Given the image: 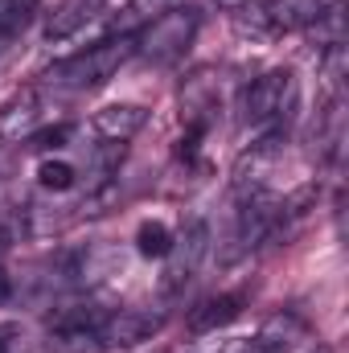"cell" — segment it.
<instances>
[{
	"label": "cell",
	"mask_w": 349,
	"mask_h": 353,
	"mask_svg": "<svg viewBox=\"0 0 349 353\" xmlns=\"http://www.w3.org/2000/svg\"><path fill=\"white\" fill-rule=\"evenodd\" d=\"M136 54V33H119V37H107L99 46H90L83 54L58 62L50 74H46V87L58 90V94H83V90H94L103 83L115 79V70Z\"/></svg>",
	"instance_id": "6da1fadb"
},
{
	"label": "cell",
	"mask_w": 349,
	"mask_h": 353,
	"mask_svg": "<svg viewBox=\"0 0 349 353\" xmlns=\"http://www.w3.org/2000/svg\"><path fill=\"white\" fill-rule=\"evenodd\" d=\"M296 74L288 66L259 74L251 87L243 90V123L259 136V140H279L292 111H296Z\"/></svg>",
	"instance_id": "7a4b0ae2"
},
{
	"label": "cell",
	"mask_w": 349,
	"mask_h": 353,
	"mask_svg": "<svg viewBox=\"0 0 349 353\" xmlns=\"http://www.w3.org/2000/svg\"><path fill=\"white\" fill-rule=\"evenodd\" d=\"M197 29H201V12L177 4L173 12H165V17L148 21L144 29H136V54H144V58L157 62V66H169V62H177V58L189 54Z\"/></svg>",
	"instance_id": "3957f363"
},
{
	"label": "cell",
	"mask_w": 349,
	"mask_h": 353,
	"mask_svg": "<svg viewBox=\"0 0 349 353\" xmlns=\"http://www.w3.org/2000/svg\"><path fill=\"white\" fill-rule=\"evenodd\" d=\"M206 251H210V226H206L201 218L185 222V226L173 234V247H169V255H165L161 288H165L169 296L185 292V283L197 275V267L206 263Z\"/></svg>",
	"instance_id": "277c9868"
},
{
	"label": "cell",
	"mask_w": 349,
	"mask_h": 353,
	"mask_svg": "<svg viewBox=\"0 0 349 353\" xmlns=\"http://www.w3.org/2000/svg\"><path fill=\"white\" fill-rule=\"evenodd\" d=\"M165 316L152 312V308H107L94 325L103 350H136L144 341H152L161 333Z\"/></svg>",
	"instance_id": "5b68a950"
},
{
	"label": "cell",
	"mask_w": 349,
	"mask_h": 353,
	"mask_svg": "<svg viewBox=\"0 0 349 353\" xmlns=\"http://www.w3.org/2000/svg\"><path fill=\"white\" fill-rule=\"evenodd\" d=\"M144 123H148V111L140 103H107L90 115V132L107 148H123L128 140H136L144 132Z\"/></svg>",
	"instance_id": "8992f818"
},
{
	"label": "cell",
	"mask_w": 349,
	"mask_h": 353,
	"mask_svg": "<svg viewBox=\"0 0 349 353\" xmlns=\"http://www.w3.org/2000/svg\"><path fill=\"white\" fill-rule=\"evenodd\" d=\"M41 90L37 87H25L17 90L4 107H0V144H21L29 136H37V123H41Z\"/></svg>",
	"instance_id": "52a82bcc"
},
{
	"label": "cell",
	"mask_w": 349,
	"mask_h": 353,
	"mask_svg": "<svg viewBox=\"0 0 349 353\" xmlns=\"http://www.w3.org/2000/svg\"><path fill=\"white\" fill-rule=\"evenodd\" d=\"M300 337H308L304 316H300V312H292V308H283V312H275V316H267V321H263L255 345H259L263 353H283V350H292Z\"/></svg>",
	"instance_id": "ba28073f"
},
{
	"label": "cell",
	"mask_w": 349,
	"mask_h": 353,
	"mask_svg": "<svg viewBox=\"0 0 349 353\" xmlns=\"http://www.w3.org/2000/svg\"><path fill=\"white\" fill-rule=\"evenodd\" d=\"M243 304H247V296H243V292L210 296V300H201V304L189 312V329H193V333H214V329L230 325V321L243 312Z\"/></svg>",
	"instance_id": "9c48e42d"
},
{
	"label": "cell",
	"mask_w": 349,
	"mask_h": 353,
	"mask_svg": "<svg viewBox=\"0 0 349 353\" xmlns=\"http://www.w3.org/2000/svg\"><path fill=\"white\" fill-rule=\"evenodd\" d=\"M317 12H321V0H267L259 8V21L271 33H283V29L312 25Z\"/></svg>",
	"instance_id": "30bf717a"
},
{
	"label": "cell",
	"mask_w": 349,
	"mask_h": 353,
	"mask_svg": "<svg viewBox=\"0 0 349 353\" xmlns=\"http://www.w3.org/2000/svg\"><path fill=\"white\" fill-rule=\"evenodd\" d=\"M107 0H62L54 12H50V25H46V37L50 41H62L70 33H79L83 25H90L99 12H103Z\"/></svg>",
	"instance_id": "8fae6325"
},
{
	"label": "cell",
	"mask_w": 349,
	"mask_h": 353,
	"mask_svg": "<svg viewBox=\"0 0 349 353\" xmlns=\"http://www.w3.org/2000/svg\"><path fill=\"white\" fill-rule=\"evenodd\" d=\"M177 4H181V0H128L123 12H119V33H136V29H144L148 21L173 12Z\"/></svg>",
	"instance_id": "7c38bea8"
},
{
	"label": "cell",
	"mask_w": 349,
	"mask_h": 353,
	"mask_svg": "<svg viewBox=\"0 0 349 353\" xmlns=\"http://www.w3.org/2000/svg\"><path fill=\"white\" fill-rule=\"evenodd\" d=\"M169 247H173V230H169L165 222H144V226L136 230V251H140L144 259H165Z\"/></svg>",
	"instance_id": "4fadbf2b"
},
{
	"label": "cell",
	"mask_w": 349,
	"mask_h": 353,
	"mask_svg": "<svg viewBox=\"0 0 349 353\" xmlns=\"http://www.w3.org/2000/svg\"><path fill=\"white\" fill-rule=\"evenodd\" d=\"M37 185L50 193H70L79 185V169L70 161H41L37 165Z\"/></svg>",
	"instance_id": "5bb4252c"
},
{
	"label": "cell",
	"mask_w": 349,
	"mask_h": 353,
	"mask_svg": "<svg viewBox=\"0 0 349 353\" xmlns=\"http://www.w3.org/2000/svg\"><path fill=\"white\" fill-rule=\"evenodd\" d=\"M37 4L41 0H0V37H12L17 29H25Z\"/></svg>",
	"instance_id": "9a60e30c"
},
{
	"label": "cell",
	"mask_w": 349,
	"mask_h": 353,
	"mask_svg": "<svg viewBox=\"0 0 349 353\" xmlns=\"http://www.w3.org/2000/svg\"><path fill=\"white\" fill-rule=\"evenodd\" d=\"M283 353H333V350H329V345H325L321 337H312V333H308V337H300V341H296L292 350H283Z\"/></svg>",
	"instance_id": "2e32d148"
},
{
	"label": "cell",
	"mask_w": 349,
	"mask_h": 353,
	"mask_svg": "<svg viewBox=\"0 0 349 353\" xmlns=\"http://www.w3.org/2000/svg\"><path fill=\"white\" fill-rule=\"evenodd\" d=\"M12 300V275L4 271V263H0V304H8Z\"/></svg>",
	"instance_id": "e0dca14e"
},
{
	"label": "cell",
	"mask_w": 349,
	"mask_h": 353,
	"mask_svg": "<svg viewBox=\"0 0 349 353\" xmlns=\"http://www.w3.org/2000/svg\"><path fill=\"white\" fill-rule=\"evenodd\" d=\"M8 50H12V37H0V66L8 62Z\"/></svg>",
	"instance_id": "ac0fdd59"
},
{
	"label": "cell",
	"mask_w": 349,
	"mask_h": 353,
	"mask_svg": "<svg viewBox=\"0 0 349 353\" xmlns=\"http://www.w3.org/2000/svg\"><path fill=\"white\" fill-rule=\"evenodd\" d=\"M222 8H247V4H255V0H218Z\"/></svg>",
	"instance_id": "d6986e66"
},
{
	"label": "cell",
	"mask_w": 349,
	"mask_h": 353,
	"mask_svg": "<svg viewBox=\"0 0 349 353\" xmlns=\"http://www.w3.org/2000/svg\"><path fill=\"white\" fill-rule=\"evenodd\" d=\"M239 353H263L259 345H255V341H251V345H247V350H239Z\"/></svg>",
	"instance_id": "ffe728a7"
}]
</instances>
